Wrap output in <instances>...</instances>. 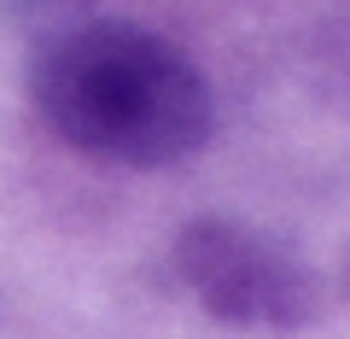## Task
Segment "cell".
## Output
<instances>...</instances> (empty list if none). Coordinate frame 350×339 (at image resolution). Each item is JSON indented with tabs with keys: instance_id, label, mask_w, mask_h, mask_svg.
<instances>
[{
	"instance_id": "obj_1",
	"label": "cell",
	"mask_w": 350,
	"mask_h": 339,
	"mask_svg": "<svg viewBox=\"0 0 350 339\" xmlns=\"http://www.w3.org/2000/svg\"><path fill=\"white\" fill-rule=\"evenodd\" d=\"M29 94L76 152L129 170L199 152L216 117L199 64L175 41L123 18L47 36L29 59Z\"/></svg>"
},
{
	"instance_id": "obj_2",
	"label": "cell",
	"mask_w": 350,
	"mask_h": 339,
	"mask_svg": "<svg viewBox=\"0 0 350 339\" xmlns=\"http://www.w3.org/2000/svg\"><path fill=\"white\" fill-rule=\"evenodd\" d=\"M181 269H187V287L222 322H304L310 316V269L251 228H187Z\"/></svg>"
},
{
	"instance_id": "obj_3",
	"label": "cell",
	"mask_w": 350,
	"mask_h": 339,
	"mask_svg": "<svg viewBox=\"0 0 350 339\" xmlns=\"http://www.w3.org/2000/svg\"><path fill=\"white\" fill-rule=\"evenodd\" d=\"M29 6H64V0H29Z\"/></svg>"
}]
</instances>
